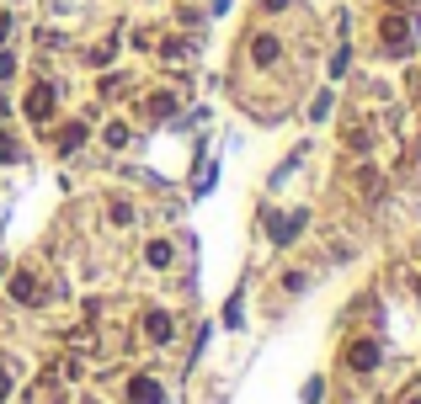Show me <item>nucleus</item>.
<instances>
[{
  "label": "nucleus",
  "instance_id": "f257e3e1",
  "mask_svg": "<svg viewBox=\"0 0 421 404\" xmlns=\"http://www.w3.org/2000/svg\"><path fill=\"white\" fill-rule=\"evenodd\" d=\"M27 118H32V122L54 118V91H49V85H32V91H27Z\"/></svg>",
  "mask_w": 421,
  "mask_h": 404
},
{
  "label": "nucleus",
  "instance_id": "f03ea898",
  "mask_svg": "<svg viewBox=\"0 0 421 404\" xmlns=\"http://www.w3.org/2000/svg\"><path fill=\"white\" fill-rule=\"evenodd\" d=\"M347 367H352V372H373V367H379V346H373V341L347 346Z\"/></svg>",
  "mask_w": 421,
  "mask_h": 404
},
{
  "label": "nucleus",
  "instance_id": "f8f14e48",
  "mask_svg": "<svg viewBox=\"0 0 421 404\" xmlns=\"http://www.w3.org/2000/svg\"><path fill=\"white\" fill-rule=\"evenodd\" d=\"M304 282H310V272H288L283 277V287H293V293H304Z\"/></svg>",
  "mask_w": 421,
  "mask_h": 404
},
{
  "label": "nucleus",
  "instance_id": "9b49d317",
  "mask_svg": "<svg viewBox=\"0 0 421 404\" xmlns=\"http://www.w3.org/2000/svg\"><path fill=\"white\" fill-rule=\"evenodd\" d=\"M80 144H85V128H80V122H75V128H64V149H80Z\"/></svg>",
  "mask_w": 421,
  "mask_h": 404
},
{
  "label": "nucleus",
  "instance_id": "0eeeda50",
  "mask_svg": "<svg viewBox=\"0 0 421 404\" xmlns=\"http://www.w3.org/2000/svg\"><path fill=\"white\" fill-rule=\"evenodd\" d=\"M145 261L150 266H171V261H176V245H171V239H150V245H145Z\"/></svg>",
  "mask_w": 421,
  "mask_h": 404
},
{
  "label": "nucleus",
  "instance_id": "dca6fc26",
  "mask_svg": "<svg viewBox=\"0 0 421 404\" xmlns=\"http://www.w3.org/2000/svg\"><path fill=\"white\" fill-rule=\"evenodd\" d=\"M0 118H11V101H6V96H0Z\"/></svg>",
  "mask_w": 421,
  "mask_h": 404
},
{
  "label": "nucleus",
  "instance_id": "7ed1b4c3",
  "mask_svg": "<svg viewBox=\"0 0 421 404\" xmlns=\"http://www.w3.org/2000/svg\"><path fill=\"white\" fill-rule=\"evenodd\" d=\"M251 59L262 64V70H272V64L283 59V43H277L272 32H262V37H256V43H251Z\"/></svg>",
  "mask_w": 421,
  "mask_h": 404
},
{
  "label": "nucleus",
  "instance_id": "1a4fd4ad",
  "mask_svg": "<svg viewBox=\"0 0 421 404\" xmlns=\"http://www.w3.org/2000/svg\"><path fill=\"white\" fill-rule=\"evenodd\" d=\"M102 139H107V149H123V144H128V122H107Z\"/></svg>",
  "mask_w": 421,
  "mask_h": 404
},
{
  "label": "nucleus",
  "instance_id": "39448f33",
  "mask_svg": "<svg viewBox=\"0 0 421 404\" xmlns=\"http://www.w3.org/2000/svg\"><path fill=\"white\" fill-rule=\"evenodd\" d=\"M145 335H150V341H160V346H166L171 335H176V320H171V314H150V320H145Z\"/></svg>",
  "mask_w": 421,
  "mask_h": 404
},
{
  "label": "nucleus",
  "instance_id": "2eb2a0df",
  "mask_svg": "<svg viewBox=\"0 0 421 404\" xmlns=\"http://www.w3.org/2000/svg\"><path fill=\"white\" fill-rule=\"evenodd\" d=\"M6 393H11V372L0 367V399H6Z\"/></svg>",
  "mask_w": 421,
  "mask_h": 404
},
{
  "label": "nucleus",
  "instance_id": "ddd939ff",
  "mask_svg": "<svg viewBox=\"0 0 421 404\" xmlns=\"http://www.w3.org/2000/svg\"><path fill=\"white\" fill-rule=\"evenodd\" d=\"M11 75H16V59H11V53H0V80H11Z\"/></svg>",
  "mask_w": 421,
  "mask_h": 404
},
{
  "label": "nucleus",
  "instance_id": "6e6552de",
  "mask_svg": "<svg viewBox=\"0 0 421 404\" xmlns=\"http://www.w3.org/2000/svg\"><path fill=\"white\" fill-rule=\"evenodd\" d=\"M405 37H410L405 16H384V43H389V48H405Z\"/></svg>",
  "mask_w": 421,
  "mask_h": 404
},
{
  "label": "nucleus",
  "instance_id": "f3484780",
  "mask_svg": "<svg viewBox=\"0 0 421 404\" xmlns=\"http://www.w3.org/2000/svg\"><path fill=\"white\" fill-rule=\"evenodd\" d=\"M405 404H421V399H405Z\"/></svg>",
  "mask_w": 421,
  "mask_h": 404
},
{
  "label": "nucleus",
  "instance_id": "20e7f679",
  "mask_svg": "<svg viewBox=\"0 0 421 404\" xmlns=\"http://www.w3.org/2000/svg\"><path fill=\"white\" fill-rule=\"evenodd\" d=\"M11 298L16 303H37V298H43V282H37L32 272H16L11 277Z\"/></svg>",
  "mask_w": 421,
  "mask_h": 404
},
{
  "label": "nucleus",
  "instance_id": "4468645a",
  "mask_svg": "<svg viewBox=\"0 0 421 404\" xmlns=\"http://www.w3.org/2000/svg\"><path fill=\"white\" fill-rule=\"evenodd\" d=\"M0 160H16V149H11V139L0 133Z\"/></svg>",
  "mask_w": 421,
  "mask_h": 404
},
{
  "label": "nucleus",
  "instance_id": "9d476101",
  "mask_svg": "<svg viewBox=\"0 0 421 404\" xmlns=\"http://www.w3.org/2000/svg\"><path fill=\"white\" fill-rule=\"evenodd\" d=\"M107 218H112V224H128V218H133V208H128V202H112V208H107Z\"/></svg>",
  "mask_w": 421,
  "mask_h": 404
},
{
  "label": "nucleus",
  "instance_id": "a211bd4d",
  "mask_svg": "<svg viewBox=\"0 0 421 404\" xmlns=\"http://www.w3.org/2000/svg\"><path fill=\"white\" fill-rule=\"evenodd\" d=\"M0 266H6V261H0Z\"/></svg>",
  "mask_w": 421,
  "mask_h": 404
},
{
  "label": "nucleus",
  "instance_id": "423d86ee",
  "mask_svg": "<svg viewBox=\"0 0 421 404\" xmlns=\"http://www.w3.org/2000/svg\"><path fill=\"white\" fill-rule=\"evenodd\" d=\"M128 399H133V404H160L166 393H160V383H150V378H133V383H128Z\"/></svg>",
  "mask_w": 421,
  "mask_h": 404
}]
</instances>
